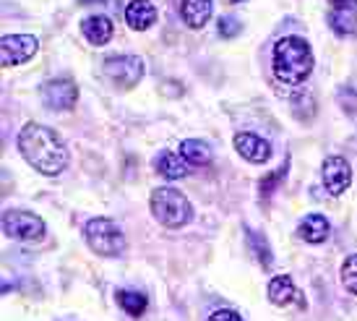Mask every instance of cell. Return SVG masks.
Here are the masks:
<instances>
[{
	"label": "cell",
	"instance_id": "1",
	"mask_svg": "<svg viewBox=\"0 0 357 321\" xmlns=\"http://www.w3.org/2000/svg\"><path fill=\"white\" fill-rule=\"evenodd\" d=\"M19 149L24 160L42 175H58L68 165V147L58 133L47 126L29 123L19 133Z\"/></svg>",
	"mask_w": 357,
	"mask_h": 321
},
{
	"label": "cell",
	"instance_id": "2",
	"mask_svg": "<svg viewBox=\"0 0 357 321\" xmlns=\"http://www.w3.org/2000/svg\"><path fill=\"white\" fill-rule=\"evenodd\" d=\"M313 70V52L303 37H284L274 45V73L284 84H300Z\"/></svg>",
	"mask_w": 357,
	"mask_h": 321
},
{
	"label": "cell",
	"instance_id": "3",
	"mask_svg": "<svg viewBox=\"0 0 357 321\" xmlns=\"http://www.w3.org/2000/svg\"><path fill=\"white\" fill-rule=\"evenodd\" d=\"M151 214L157 217L165 227H183L193 217L188 199L175 188H157L151 193Z\"/></svg>",
	"mask_w": 357,
	"mask_h": 321
},
{
	"label": "cell",
	"instance_id": "4",
	"mask_svg": "<svg viewBox=\"0 0 357 321\" xmlns=\"http://www.w3.org/2000/svg\"><path fill=\"white\" fill-rule=\"evenodd\" d=\"M84 235H86L91 251L100 253V256H120L126 251V235L120 232V227L112 220L94 217V220L86 222Z\"/></svg>",
	"mask_w": 357,
	"mask_h": 321
},
{
	"label": "cell",
	"instance_id": "5",
	"mask_svg": "<svg viewBox=\"0 0 357 321\" xmlns=\"http://www.w3.org/2000/svg\"><path fill=\"white\" fill-rule=\"evenodd\" d=\"M3 232L16 241H40L45 235V222L31 211L8 209L3 214Z\"/></svg>",
	"mask_w": 357,
	"mask_h": 321
},
{
	"label": "cell",
	"instance_id": "6",
	"mask_svg": "<svg viewBox=\"0 0 357 321\" xmlns=\"http://www.w3.org/2000/svg\"><path fill=\"white\" fill-rule=\"evenodd\" d=\"M105 73L118 81L120 87H133L144 73V63L133 55H109L105 61Z\"/></svg>",
	"mask_w": 357,
	"mask_h": 321
},
{
	"label": "cell",
	"instance_id": "7",
	"mask_svg": "<svg viewBox=\"0 0 357 321\" xmlns=\"http://www.w3.org/2000/svg\"><path fill=\"white\" fill-rule=\"evenodd\" d=\"M42 100L47 107L52 110H68L76 105V97H79V89L70 79H55V81H45L42 84Z\"/></svg>",
	"mask_w": 357,
	"mask_h": 321
},
{
	"label": "cell",
	"instance_id": "8",
	"mask_svg": "<svg viewBox=\"0 0 357 321\" xmlns=\"http://www.w3.org/2000/svg\"><path fill=\"white\" fill-rule=\"evenodd\" d=\"M37 52V40L29 34H6L3 45H0V55H3V66H19L26 63Z\"/></svg>",
	"mask_w": 357,
	"mask_h": 321
},
{
	"label": "cell",
	"instance_id": "9",
	"mask_svg": "<svg viewBox=\"0 0 357 321\" xmlns=\"http://www.w3.org/2000/svg\"><path fill=\"white\" fill-rule=\"evenodd\" d=\"M321 175H324V186L331 196H342L352 181V170L344 157H328L321 167Z\"/></svg>",
	"mask_w": 357,
	"mask_h": 321
},
{
	"label": "cell",
	"instance_id": "10",
	"mask_svg": "<svg viewBox=\"0 0 357 321\" xmlns=\"http://www.w3.org/2000/svg\"><path fill=\"white\" fill-rule=\"evenodd\" d=\"M235 149H238V154L243 160L256 162V165H261V162H266L271 157L268 141H264L256 133H238L235 136Z\"/></svg>",
	"mask_w": 357,
	"mask_h": 321
},
{
	"label": "cell",
	"instance_id": "11",
	"mask_svg": "<svg viewBox=\"0 0 357 321\" xmlns=\"http://www.w3.org/2000/svg\"><path fill=\"white\" fill-rule=\"evenodd\" d=\"M154 21H157V8L151 6L149 0H130L126 6V24L130 29L144 31L149 29Z\"/></svg>",
	"mask_w": 357,
	"mask_h": 321
},
{
	"label": "cell",
	"instance_id": "12",
	"mask_svg": "<svg viewBox=\"0 0 357 321\" xmlns=\"http://www.w3.org/2000/svg\"><path fill=\"white\" fill-rule=\"evenodd\" d=\"M268 301L277 303V306H287V303H300L303 306V295L298 292L292 277L279 274V277H274V280L268 282Z\"/></svg>",
	"mask_w": 357,
	"mask_h": 321
},
{
	"label": "cell",
	"instance_id": "13",
	"mask_svg": "<svg viewBox=\"0 0 357 321\" xmlns=\"http://www.w3.org/2000/svg\"><path fill=\"white\" fill-rule=\"evenodd\" d=\"M211 8H214L211 0H183L180 16H183V21L188 24L190 29H201L211 19Z\"/></svg>",
	"mask_w": 357,
	"mask_h": 321
},
{
	"label": "cell",
	"instance_id": "14",
	"mask_svg": "<svg viewBox=\"0 0 357 321\" xmlns=\"http://www.w3.org/2000/svg\"><path fill=\"white\" fill-rule=\"evenodd\" d=\"M81 31L86 34V40L91 45H107L112 40L115 27H112V21L107 16H86V19L81 21Z\"/></svg>",
	"mask_w": 357,
	"mask_h": 321
},
{
	"label": "cell",
	"instance_id": "15",
	"mask_svg": "<svg viewBox=\"0 0 357 321\" xmlns=\"http://www.w3.org/2000/svg\"><path fill=\"white\" fill-rule=\"evenodd\" d=\"M298 232L305 243H324L328 238V232H331V225H328V220L321 217V214H307V217H303V222H300Z\"/></svg>",
	"mask_w": 357,
	"mask_h": 321
},
{
	"label": "cell",
	"instance_id": "16",
	"mask_svg": "<svg viewBox=\"0 0 357 321\" xmlns=\"http://www.w3.org/2000/svg\"><path fill=\"white\" fill-rule=\"evenodd\" d=\"M157 170L162 172L167 181H178V178H185V175H188V162L183 160V154L162 151L157 160Z\"/></svg>",
	"mask_w": 357,
	"mask_h": 321
},
{
	"label": "cell",
	"instance_id": "17",
	"mask_svg": "<svg viewBox=\"0 0 357 321\" xmlns=\"http://www.w3.org/2000/svg\"><path fill=\"white\" fill-rule=\"evenodd\" d=\"M180 154H183V160L188 162V165H199V167H204V165L211 162V149H208L204 141H193V139L183 141Z\"/></svg>",
	"mask_w": 357,
	"mask_h": 321
},
{
	"label": "cell",
	"instance_id": "18",
	"mask_svg": "<svg viewBox=\"0 0 357 321\" xmlns=\"http://www.w3.org/2000/svg\"><path fill=\"white\" fill-rule=\"evenodd\" d=\"M118 306L123 308L126 313L130 316H141V313L146 311V295L144 292H136V290H118Z\"/></svg>",
	"mask_w": 357,
	"mask_h": 321
},
{
	"label": "cell",
	"instance_id": "19",
	"mask_svg": "<svg viewBox=\"0 0 357 321\" xmlns=\"http://www.w3.org/2000/svg\"><path fill=\"white\" fill-rule=\"evenodd\" d=\"M328 21H331V27H334L337 34H355V29H357L355 10H334V13L328 16Z\"/></svg>",
	"mask_w": 357,
	"mask_h": 321
},
{
	"label": "cell",
	"instance_id": "20",
	"mask_svg": "<svg viewBox=\"0 0 357 321\" xmlns=\"http://www.w3.org/2000/svg\"><path fill=\"white\" fill-rule=\"evenodd\" d=\"M342 285H344L352 295H357V253L349 256V259L342 264Z\"/></svg>",
	"mask_w": 357,
	"mask_h": 321
},
{
	"label": "cell",
	"instance_id": "21",
	"mask_svg": "<svg viewBox=\"0 0 357 321\" xmlns=\"http://www.w3.org/2000/svg\"><path fill=\"white\" fill-rule=\"evenodd\" d=\"M219 31H222V37H238V31H240L238 19L222 16V19H219Z\"/></svg>",
	"mask_w": 357,
	"mask_h": 321
},
{
	"label": "cell",
	"instance_id": "22",
	"mask_svg": "<svg viewBox=\"0 0 357 321\" xmlns=\"http://www.w3.org/2000/svg\"><path fill=\"white\" fill-rule=\"evenodd\" d=\"M208 321H243L235 311H227V308H222V311L217 313H211L208 316Z\"/></svg>",
	"mask_w": 357,
	"mask_h": 321
},
{
	"label": "cell",
	"instance_id": "23",
	"mask_svg": "<svg viewBox=\"0 0 357 321\" xmlns=\"http://www.w3.org/2000/svg\"><path fill=\"white\" fill-rule=\"evenodd\" d=\"M337 10H352L357 6V0H328Z\"/></svg>",
	"mask_w": 357,
	"mask_h": 321
},
{
	"label": "cell",
	"instance_id": "24",
	"mask_svg": "<svg viewBox=\"0 0 357 321\" xmlns=\"http://www.w3.org/2000/svg\"><path fill=\"white\" fill-rule=\"evenodd\" d=\"M227 3H238V0H227Z\"/></svg>",
	"mask_w": 357,
	"mask_h": 321
}]
</instances>
